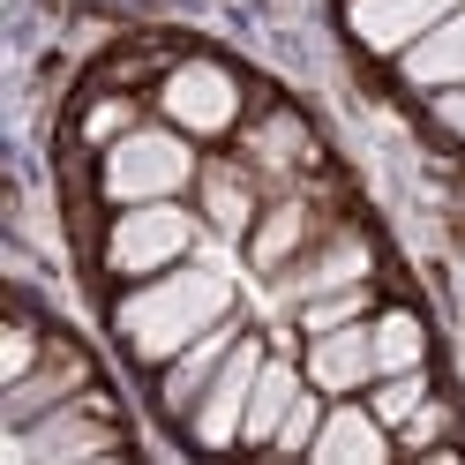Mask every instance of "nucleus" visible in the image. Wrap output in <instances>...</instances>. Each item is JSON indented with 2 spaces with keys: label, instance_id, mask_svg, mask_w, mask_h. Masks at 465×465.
Masks as SVG:
<instances>
[{
  "label": "nucleus",
  "instance_id": "f257e3e1",
  "mask_svg": "<svg viewBox=\"0 0 465 465\" xmlns=\"http://www.w3.org/2000/svg\"><path fill=\"white\" fill-rule=\"evenodd\" d=\"M225 308H232V285L218 271H181L165 285H143V293L121 308V338L143 361H165V353H181V345H195Z\"/></svg>",
  "mask_w": 465,
  "mask_h": 465
},
{
  "label": "nucleus",
  "instance_id": "f03ea898",
  "mask_svg": "<svg viewBox=\"0 0 465 465\" xmlns=\"http://www.w3.org/2000/svg\"><path fill=\"white\" fill-rule=\"evenodd\" d=\"M188 173H195V158H188L181 135L135 128V135H121L105 151V195H121V203H165Z\"/></svg>",
  "mask_w": 465,
  "mask_h": 465
},
{
  "label": "nucleus",
  "instance_id": "7ed1b4c3",
  "mask_svg": "<svg viewBox=\"0 0 465 465\" xmlns=\"http://www.w3.org/2000/svg\"><path fill=\"white\" fill-rule=\"evenodd\" d=\"M188 232H195V225H188L181 211H165V203H135V211L113 225L105 263H113V271H128V278H135V271H165L173 255L188 248Z\"/></svg>",
  "mask_w": 465,
  "mask_h": 465
},
{
  "label": "nucleus",
  "instance_id": "20e7f679",
  "mask_svg": "<svg viewBox=\"0 0 465 465\" xmlns=\"http://www.w3.org/2000/svg\"><path fill=\"white\" fill-rule=\"evenodd\" d=\"M165 113H173L181 128H195V135H218V128H232V113H241V91H232L225 68L188 61V68L165 75Z\"/></svg>",
  "mask_w": 465,
  "mask_h": 465
},
{
  "label": "nucleus",
  "instance_id": "39448f33",
  "mask_svg": "<svg viewBox=\"0 0 465 465\" xmlns=\"http://www.w3.org/2000/svg\"><path fill=\"white\" fill-rule=\"evenodd\" d=\"M255 375H263V353H255V345L241 338V345H232V353L218 361V383H211V398L195 405V435H203L211 450L241 435V420H248V398H255Z\"/></svg>",
  "mask_w": 465,
  "mask_h": 465
},
{
  "label": "nucleus",
  "instance_id": "423d86ee",
  "mask_svg": "<svg viewBox=\"0 0 465 465\" xmlns=\"http://www.w3.org/2000/svg\"><path fill=\"white\" fill-rule=\"evenodd\" d=\"M450 8H465V0H353V38L375 45V53H405L413 38H428Z\"/></svg>",
  "mask_w": 465,
  "mask_h": 465
},
{
  "label": "nucleus",
  "instance_id": "0eeeda50",
  "mask_svg": "<svg viewBox=\"0 0 465 465\" xmlns=\"http://www.w3.org/2000/svg\"><path fill=\"white\" fill-rule=\"evenodd\" d=\"M405 75H413L420 91H450V83H465V8H450L428 38L405 45Z\"/></svg>",
  "mask_w": 465,
  "mask_h": 465
},
{
  "label": "nucleus",
  "instance_id": "6e6552de",
  "mask_svg": "<svg viewBox=\"0 0 465 465\" xmlns=\"http://www.w3.org/2000/svg\"><path fill=\"white\" fill-rule=\"evenodd\" d=\"M98 450H113V428L75 420V413H53V420H45V428H31V435H8V458H38V465H61V458H98Z\"/></svg>",
  "mask_w": 465,
  "mask_h": 465
},
{
  "label": "nucleus",
  "instance_id": "1a4fd4ad",
  "mask_svg": "<svg viewBox=\"0 0 465 465\" xmlns=\"http://www.w3.org/2000/svg\"><path fill=\"white\" fill-rule=\"evenodd\" d=\"M315 383H323V391H353V383H368V375H375V331H323V338H315Z\"/></svg>",
  "mask_w": 465,
  "mask_h": 465
},
{
  "label": "nucleus",
  "instance_id": "9d476101",
  "mask_svg": "<svg viewBox=\"0 0 465 465\" xmlns=\"http://www.w3.org/2000/svg\"><path fill=\"white\" fill-rule=\"evenodd\" d=\"M323 465H375L391 443H383V420H368V413H353V405H338V413L315 428V443H308Z\"/></svg>",
  "mask_w": 465,
  "mask_h": 465
},
{
  "label": "nucleus",
  "instance_id": "9b49d317",
  "mask_svg": "<svg viewBox=\"0 0 465 465\" xmlns=\"http://www.w3.org/2000/svg\"><path fill=\"white\" fill-rule=\"evenodd\" d=\"M293 398H301V375L285 368V361H263V375H255V398H248V420H241V435H248V443H278V428H285V413H293Z\"/></svg>",
  "mask_w": 465,
  "mask_h": 465
},
{
  "label": "nucleus",
  "instance_id": "f8f14e48",
  "mask_svg": "<svg viewBox=\"0 0 465 465\" xmlns=\"http://www.w3.org/2000/svg\"><path fill=\"white\" fill-rule=\"evenodd\" d=\"M218 361H225V338H211V331H203V338L188 345V361L165 375V405H173V413H181V405H188L203 383H211V368H218Z\"/></svg>",
  "mask_w": 465,
  "mask_h": 465
},
{
  "label": "nucleus",
  "instance_id": "ddd939ff",
  "mask_svg": "<svg viewBox=\"0 0 465 465\" xmlns=\"http://www.w3.org/2000/svg\"><path fill=\"white\" fill-rule=\"evenodd\" d=\"M420 323L413 315H383L375 323V368H391V375H405V368H420Z\"/></svg>",
  "mask_w": 465,
  "mask_h": 465
},
{
  "label": "nucleus",
  "instance_id": "4468645a",
  "mask_svg": "<svg viewBox=\"0 0 465 465\" xmlns=\"http://www.w3.org/2000/svg\"><path fill=\"white\" fill-rule=\"evenodd\" d=\"M420 405H428V383L413 368L398 375V383H383V398H375V420H391V428H413L420 420Z\"/></svg>",
  "mask_w": 465,
  "mask_h": 465
},
{
  "label": "nucleus",
  "instance_id": "2eb2a0df",
  "mask_svg": "<svg viewBox=\"0 0 465 465\" xmlns=\"http://www.w3.org/2000/svg\"><path fill=\"white\" fill-rule=\"evenodd\" d=\"M361 271H368V255H361L353 241H345V248H331V255H323V263H315V271H308V285H301V293H323V285H353Z\"/></svg>",
  "mask_w": 465,
  "mask_h": 465
},
{
  "label": "nucleus",
  "instance_id": "dca6fc26",
  "mask_svg": "<svg viewBox=\"0 0 465 465\" xmlns=\"http://www.w3.org/2000/svg\"><path fill=\"white\" fill-rule=\"evenodd\" d=\"M301 225H308L301 211H278V218H271V232H263V241H255V263H278V255H285V248L301 241Z\"/></svg>",
  "mask_w": 465,
  "mask_h": 465
},
{
  "label": "nucleus",
  "instance_id": "f3484780",
  "mask_svg": "<svg viewBox=\"0 0 465 465\" xmlns=\"http://www.w3.org/2000/svg\"><path fill=\"white\" fill-rule=\"evenodd\" d=\"M315 443V398H293V413L278 428V450H308Z\"/></svg>",
  "mask_w": 465,
  "mask_h": 465
},
{
  "label": "nucleus",
  "instance_id": "a211bd4d",
  "mask_svg": "<svg viewBox=\"0 0 465 465\" xmlns=\"http://www.w3.org/2000/svg\"><path fill=\"white\" fill-rule=\"evenodd\" d=\"M31 323H8V353H0V368H8V383H23V368H31Z\"/></svg>",
  "mask_w": 465,
  "mask_h": 465
},
{
  "label": "nucleus",
  "instance_id": "6ab92c4d",
  "mask_svg": "<svg viewBox=\"0 0 465 465\" xmlns=\"http://www.w3.org/2000/svg\"><path fill=\"white\" fill-rule=\"evenodd\" d=\"M211 211H218L225 225H241V218H248V195H241V188H232V181H225V173H218V181H211Z\"/></svg>",
  "mask_w": 465,
  "mask_h": 465
},
{
  "label": "nucleus",
  "instance_id": "aec40b11",
  "mask_svg": "<svg viewBox=\"0 0 465 465\" xmlns=\"http://www.w3.org/2000/svg\"><path fill=\"white\" fill-rule=\"evenodd\" d=\"M353 308H361V293H338V301H323V308H308V331H338Z\"/></svg>",
  "mask_w": 465,
  "mask_h": 465
},
{
  "label": "nucleus",
  "instance_id": "412c9836",
  "mask_svg": "<svg viewBox=\"0 0 465 465\" xmlns=\"http://www.w3.org/2000/svg\"><path fill=\"white\" fill-rule=\"evenodd\" d=\"M435 113H443V128H450V135H465V83H458V91L435 105Z\"/></svg>",
  "mask_w": 465,
  "mask_h": 465
}]
</instances>
